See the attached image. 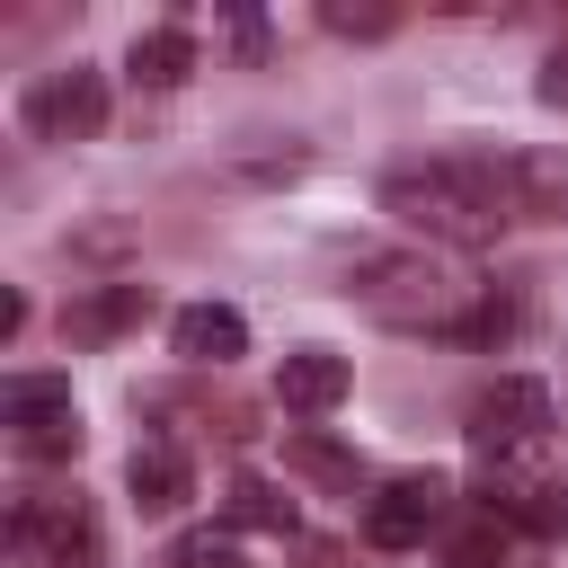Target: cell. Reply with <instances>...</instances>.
Here are the masks:
<instances>
[{
	"mask_svg": "<svg viewBox=\"0 0 568 568\" xmlns=\"http://www.w3.org/2000/svg\"><path fill=\"white\" fill-rule=\"evenodd\" d=\"M346 293L355 311L390 328H435V337H470V320L488 311V284L444 248H364L346 266Z\"/></svg>",
	"mask_w": 568,
	"mask_h": 568,
	"instance_id": "6da1fadb",
	"label": "cell"
},
{
	"mask_svg": "<svg viewBox=\"0 0 568 568\" xmlns=\"http://www.w3.org/2000/svg\"><path fill=\"white\" fill-rule=\"evenodd\" d=\"M382 213L417 222L426 240H488L497 222H515V204H506V169H497V160H470V151L399 160V169L382 178Z\"/></svg>",
	"mask_w": 568,
	"mask_h": 568,
	"instance_id": "7a4b0ae2",
	"label": "cell"
},
{
	"mask_svg": "<svg viewBox=\"0 0 568 568\" xmlns=\"http://www.w3.org/2000/svg\"><path fill=\"white\" fill-rule=\"evenodd\" d=\"M0 417H9V435H18L27 462H71L80 453V408H71L62 373H18L0 390Z\"/></svg>",
	"mask_w": 568,
	"mask_h": 568,
	"instance_id": "3957f363",
	"label": "cell"
},
{
	"mask_svg": "<svg viewBox=\"0 0 568 568\" xmlns=\"http://www.w3.org/2000/svg\"><path fill=\"white\" fill-rule=\"evenodd\" d=\"M27 133L36 142H89L98 124H106V80L89 71V62H71V71H44L36 89H27Z\"/></svg>",
	"mask_w": 568,
	"mask_h": 568,
	"instance_id": "277c9868",
	"label": "cell"
},
{
	"mask_svg": "<svg viewBox=\"0 0 568 568\" xmlns=\"http://www.w3.org/2000/svg\"><path fill=\"white\" fill-rule=\"evenodd\" d=\"M541 426H550V390H541L532 373H506V382H488V390L470 399V444H479V462L532 444Z\"/></svg>",
	"mask_w": 568,
	"mask_h": 568,
	"instance_id": "5b68a950",
	"label": "cell"
},
{
	"mask_svg": "<svg viewBox=\"0 0 568 568\" xmlns=\"http://www.w3.org/2000/svg\"><path fill=\"white\" fill-rule=\"evenodd\" d=\"M9 532H18L27 550L62 559V568H89V559H98V515H89V497H80V488H53V497H18Z\"/></svg>",
	"mask_w": 568,
	"mask_h": 568,
	"instance_id": "8992f818",
	"label": "cell"
},
{
	"mask_svg": "<svg viewBox=\"0 0 568 568\" xmlns=\"http://www.w3.org/2000/svg\"><path fill=\"white\" fill-rule=\"evenodd\" d=\"M444 515V479L426 470V479H390L373 506H364V541L373 550H408V541H426V524Z\"/></svg>",
	"mask_w": 568,
	"mask_h": 568,
	"instance_id": "52a82bcc",
	"label": "cell"
},
{
	"mask_svg": "<svg viewBox=\"0 0 568 568\" xmlns=\"http://www.w3.org/2000/svg\"><path fill=\"white\" fill-rule=\"evenodd\" d=\"M169 346H178L186 364H240V355H248V320H240L231 302H186V311L169 320Z\"/></svg>",
	"mask_w": 568,
	"mask_h": 568,
	"instance_id": "ba28073f",
	"label": "cell"
},
{
	"mask_svg": "<svg viewBox=\"0 0 568 568\" xmlns=\"http://www.w3.org/2000/svg\"><path fill=\"white\" fill-rule=\"evenodd\" d=\"M346 355H328V346H293L284 355V373H275V399L293 408V417H328L337 399H346Z\"/></svg>",
	"mask_w": 568,
	"mask_h": 568,
	"instance_id": "9c48e42d",
	"label": "cell"
},
{
	"mask_svg": "<svg viewBox=\"0 0 568 568\" xmlns=\"http://www.w3.org/2000/svg\"><path fill=\"white\" fill-rule=\"evenodd\" d=\"M506 204L524 222H568V160L559 151H506Z\"/></svg>",
	"mask_w": 568,
	"mask_h": 568,
	"instance_id": "30bf717a",
	"label": "cell"
},
{
	"mask_svg": "<svg viewBox=\"0 0 568 568\" xmlns=\"http://www.w3.org/2000/svg\"><path fill=\"white\" fill-rule=\"evenodd\" d=\"M124 488H133V506H142V515H178L195 479H186V453H178V444H133Z\"/></svg>",
	"mask_w": 568,
	"mask_h": 568,
	"instance_id": "8fae6325",
	"label": "cell"
},
{
	"mask_svg": "<svg viewBox=\"0 0 568 568\" xmlns=\"http://www.w3.org/2000/svg\"><path fill=\"white\" fill-rule=\"evenodd\" d=\"M195 71V36L186 27H151V36H133V80L142 89H178Z\"/></svg>",
	"mask_w": 568,
	"mask_h": 568,
	"instance_id": "7c38bea8",
	"label": "cell"
},
{
	"mask_svg": "<svg viewBox=\"0 0 568 568\" xmlns=\"http://www.w3.org/2000/svg\"><path fill=\"white\" fill-rule=\"evenodd\" d=\"M231 524L248 532H293V497L275 479H231Z\"/></svg>",
	"mask_w": 568,
	"mask_h": 568,
	"instance_id": "4fadbf2b",
	"label": "cell"
},
{
	"mask_svg": "<svg viewBox=\"0 0 568 568\" xmlns=\"http://www.w3.org/2000/svg\"><path fill=\"white\" fill-rule=\"evenodd\" d=\"M142 311H151V293H142V284H115V293H98L89 311H71L62 328H71V337H115V328L142 320Z\"/></svg>",
	"mask_w": 568,
	"mask_h": 568,
	"instance_id": "5bb4252c",
	"label": "cell"
},
{
	"mask_svg": "<svg viewBox=\"0 0 568 568\" xmlns=\"http://www.w3.org/2000/svg\"><path fill=\"white\" fill-rule=\"evenodd\" d=\"M444 559H453V568H497V559H506V524H470V532H453Z\"/></svg>",
	"mask_w": 568,
	"mask_h": 568,
	"instance_id": "9a60e30c",
	"label": "cell"
},
{
	"mask_svg": "<svg viewBox=\"0 0 568 568\" xmlns=\"http://www.w3.org/2000/svg\"><path fill=\"white\" fill-rule=\"evenodd\" d=\"M532 89H541V106H559V115H568V44L541 62V80H532Z\"/></svg>",
	"mask_w": 568,
	"mask_h": 568,
	"instance_id": "2e32d148",
	"label": "cell"
},
{
	"mask_svg": "<svg viewBox=\"0 0 568 568\" xmlns=\"http://www.w3.org/2000/svg\"><path fill=\"white\" fill-rule=\"evenodd\" d=\"M328 27H337V36H382L390 9H328Z\"/></svg>",
	"mask_w": 568,
	"mask_h": 568,
	"instance_id": "e0dca14e",
	"label": "cell"
},
{
	"mask_svg": "<svg viewBox=\"0 0 568 568\" xmlns=\"http://www.w3.org/2000/svg\"><path fill=\"white\" fill-rule=\"evenodd\" d=\"M302 470H320V479H355V470H346L328 444H302Z\"/></svg>",
	"mask_w": 568,
	"mask_h": 568,
	"instance_id": "ac0fdd59",
	"label": "cell"
},
{
	"mask_svg": "<svg viewBox=\"0 0 568 568\" xmlns=\"http://www.w3.org/2000/svg\"><path fill=\"white\" fill-rule=\"evenodd\" d=\"M195 568H248L240 550H213V541H195Z\"/></svg>",
	"mask_w": 568,
	"mask_h": 568,
	"instance_id": "d6986e66",
	"label": "cell"
}]
</instances>
